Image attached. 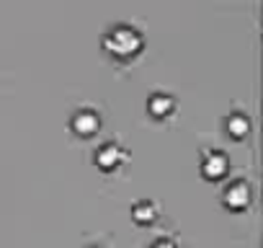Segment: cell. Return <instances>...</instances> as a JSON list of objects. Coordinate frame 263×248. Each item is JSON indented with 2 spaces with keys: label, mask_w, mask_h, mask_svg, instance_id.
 Listing matches in <instances>:
<instances>
[{
  "label": "cell",
  "mask_w": 263,
  "mask_h": 248,
  "mask_svg": "<svg viewBox=\"0 0 263 248\" xmlns=\"http://www.w3.org/2000/svg\"><path fill=\"white\" fill-rule=\"evenodd\" d=\"M147 109H150L153 116H168L176 109V98L171 93H165V91H155L147 98Z\"/></svg>",
  "instance_id": "obj_7"
},
{
  "label": "cell",
  "mask_w": 263,
  "mask_h": 248,
  "mask_svg": "<svg viewBox=\"0 0 263 248\" xmlns=\"http://www.w3.org/2000/svg\"><path fill=\"white\" fill-rule=\"evenodd\" d=\"M132 217H135L137 222H153L158 217V207L153 199H140L132 204Z\"/></svg>",
  "instance_id": "obj_8"
},
{
  "label": "cell",
  "mask_w": 263,
  "mask_h": 248,
  "mask_svg": "<svg viewBox=\"0 0 263 248\" xmlns=\"http://www.w3.org/2000/svg\"><path fill=\"white\" fill-rule=\"evenodd\" d=\"M224 127L232 137H245L250 132V116L240 109H232L227 116H224Z\"/></svg>",
  "instance_id": "obj_6"
},
{
  "label": "cell",
  "mask_w": 263,
  "mask_h": 248,
  "mask_svg": "<svg viewBox=\"0 0 263 248\" xmlns=\"http://www.w3.org/2000/svg\"><path fill=\"white\" fill-rule=\"evenodd\" d=\"M93 248H101V245H93Z\"/></svg>",
  "instance_id": "obj_10"
},
{
  "label": "cell",
  "mask_w": 263,
  "mask_h": 248,
  "mask_svg": "<svg viewBox=\"0 0 263 248\" xmlns=\"http://www.w3.org/2000/svg\"><path fill=\"white\" fill-rule=\"evenodd\" d=\"M250 197H253V191H250V184H248L245 179L230 181V184L224 186V191H222V202H224L230 209H245V207L250 204Z\"/></svg>",
  "instance_id": "obj_2"
},
{
  "label": "cell",
  "mask_w": 263,
  "mask_h": 248,
  "mask_svg": "<svg viewBox=\"0 0 263 248\" xmlns=\"http://www.w3.org/2000/svg\"><path fill=\"white\" fill-rule=\"evenodd\" d=\"M124 158H126L124 148H121L119 143H114V140H108V143L98 145V150H96V163H98L103 171H111V168H116V166H119Z\"/></svg>",
  "instance_id": "obj_5"
},
{
  "label": "cell",
  "mask_w": 263,
  "mask_h": 248,
  "mask_svg": "<svg viewBox=\"0 0 263 248\" xmlns=\"http://www.w3.org/2000/svg\"><path fill=\"white\" fill-rule=\"evenodd\" d=\"M150 248H176V243L171 238H158V240H153Z\"/></svg>",
  "instance_id": "obj_9"
},
{
  "label": "cell",
  "mask_w": 263,
  "mask_h": 248,
  "mask_svg": "<svg viewBox=\"0 0 263 248\" xmlns=\"http://www.w3.org/2000/svg\"><path fill=\"white\" fill-rule=\"evenodd\" d=\"M230 168V161L222 150H206L201 155V173L206 179H222Z\"/></svg>",
  "instance_id": "obj_4"
},
{
  "label": "cell",
  "mask_w": 263,
  "mask_h": 248,
  "mask_svg": "<svg viewBox=\"0 0 263 248\" xmlns=\"http://www.w3.org/2000/svg\"><path fill=\"white\" fill-rule=\"evenodd\" d=\"M103 49L111 52L114 57H132L142 49V34L132 24H114L103 34Z\"/></svg>",
  "instance_id": "obj_1"
},
{
  "label": "cell",
  "mask_w": 263,
  "mask_h": 248,
  "mask_svg": "<svg viewBox=\"0 0 263 248\" xmlns=\"http://www.w3.org/2000/svg\"><path fill=\"white\" fill-rule=\"evenodd\" d=\"M70 127H72V132H78L80 137H90V135H96L98 127H101V116H98L93 109L83 106V109H78V111L72 114Z\"/></svg>",
  "instance_id": "obj_3"
}]
</instances>
